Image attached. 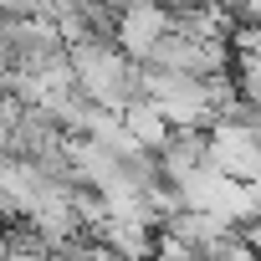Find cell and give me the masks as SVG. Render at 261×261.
<instances>
[{
	"instance_id": "1",
	"label": "cell",
	"mask_w": 261,
	"mask_h": 261,
	"mask_svg": "<svg viewBox=\"0 0 261 261\" xmlns=\"http://www.w3.org/2000/svg\"><path fill=\"white\" fill-rule=\"evenodd\" d=\"M205 164L236 185H256V164H261V149H256V128L246 123H210L205 128Z\"/></svg>"
},
{
	"instance_id": "2",
	"label": "cell",
	"mask_w": 261,
	"mask_h": 261,
	"mask_svg": "<svg viewBox=\"0 0 261 261\" xmlns=\"http://www.w3.org/2000/svg\"><path fill=\"white\" fill-rule=\"evenodd\" d=\"M169 31V11L154 6V0H128V6H118V21H113V46L128 57V62H144L149 46Z\"/></svg>"
},
{
	"instance_id": "3",
	"label": "cell",
	"mask_w": 261,
	"mask_h": 261,
	"mask_svg": "<svg viewBox=\"0 0 261 261\" xmlns=\"http://www.w3.org/2000/svg\"><path fill=\"white\" fill-rule=\"evenodd\" d=\"M118 123H123V134L134 139L139 149H159V144H164V134H169V123L159 118V108H154L149 97L123 102V108H118Z\"/></svg>"
}]
</instances>
